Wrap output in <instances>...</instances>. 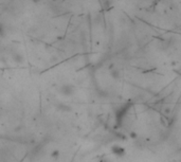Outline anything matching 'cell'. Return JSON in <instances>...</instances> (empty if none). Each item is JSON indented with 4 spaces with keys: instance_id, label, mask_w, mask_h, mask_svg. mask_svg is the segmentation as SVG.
Here are the masks:
<instances>
[{
    "instance_id": "1",
    "label": "cell",
    "mask_w": 181,
    "mask_h": 162,
    "mask_svg": "<svg viewBox=\"0 0 181 162\" xmlns=\"http://www.w3.org/2000/svg\"><path fill=\"white\" fill-rule=\"evenodd\" d=\"M74 90L71 86H64V87L60 88V93H63L64 95H71L73 94Z\"/></svg>"
}]
</instances>
